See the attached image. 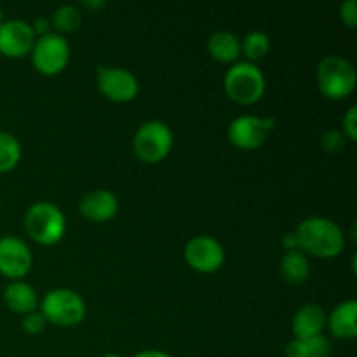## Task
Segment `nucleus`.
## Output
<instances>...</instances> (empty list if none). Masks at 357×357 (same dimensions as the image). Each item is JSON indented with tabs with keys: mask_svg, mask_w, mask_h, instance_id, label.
<instances>
[{
	"mask_svg": "<svg viewBox=\"0 0 357 357\" xmlns=\"http://www.w3.org/2000/svg\"><path fill=\"white\" fill-rule=\"evenodd\" d=\"M296 244L300 251L317 258H333L344 251L345 234L338 223L324 216L305 218L295 229Z\"/></svg>",
	"mask_w": 357,
	"mask_h": 357,
	"instance_id": "f257e3e1",
	"label": "nucleus"
},
{
	"mask_svg": "<svg viewBox=\"0 0 357 357\" xmlns=\"http://www.w3.org/2000/svg\"><path fill=\"white\" fill-rule=\"evenodd\" d=\"M24 229L35 243L51 246L65 236L66 220L58 206L40 201L31 204L24 213Z\"/></svg>",
	"mask_w": 357,
	"mask_h": 357,
	"instance_id": "f03ea898",
	"label": "nucleus"
},
{
	"mask_svg": "<svg viewBox=\"0 0 357 357\" xmlns=\"http://www.w3.org/2000/svg\"><path fill=\"white\" fill-rule=\"evenodd\" d=\"M357 82L356 70L344 56H324L317 65V86L330 100H342L354 91Z\"/></svg>",
	"mask_w": 357,
	"mask_h": 357,
	"instance_id": "7ed1b4c3",
	"label": "nucleus"
},
{
	"mask_svg": "<svg viewBox=\"0 0 357 357\" xmlns=\"http://www.w3.org/2000/svg\"><path fill=\"white\" fill-rule=\"evenodd\" d=\"M225 93L239 105H253L264 96L265 75L255 63H234L223 79Z\"/></svg>",
	"mask_w": 357,
	"mask_h": 357,
	"instance_id": "20e7f679",
	"label": "nucleus"
},
{
	"mask_svg": "<svg viewBox=\"0 0 357 357\" xmlns=\"http://www.w3.org/2000/svg\"><path fill=\"white\" fill-rule=\"evenodd\" d=\"M40 314L47 323L56 326H75L86 316V303L82 296L68 288L51 289L40 302Z\"/></svg>",
	"mask_w": 357,
	"mask_h": 357,
	"instance_id": "39448f33",
	"label": "nucleus"
},
{
	"mask_svg": "<svg viewBox=\"0 0 357 357\" xmlns=\"http://www.w3.org/2000/svg\"><path fill=\"white\" fill-rule=\"evenodd\" d=\"M132 149L136 157L143 162H160L173 149V131L162 121L143 122L135 132Z\"/></svg>",
	"mask_w": 357,
	"mask_h": 357,
	"instance_id": "423d86ee",
	"label": "nucleus"
},
{
	"mask_svg": "<svg viewBox=\"0 0 357 357\" xmlns=\"http://www.w3.org/2000/svg\"><path fill=\"white\" fill-rule=\"evenodd\" d=\"M31 63L44 75H56L63 72L70 61V45L59 33L40 35L31 47Z\"/></svg>",
	"mask_w": 357,
	"mask_h": 357,
	"instance_id": "0eeeda50",
	"label": "nucleus"
},
{
	"mask_svg": "<svg viewBox=\"0 0 357 357\" xmlns=\"http://www.w3.org/2000/svg\"><path fill=\"white\" fill-rule=\"evenodd\" d=\"M96 80L101 94L115 103L132 101L139 91V84L135 73L129 72L128 68H121V66H100Z\"/></svg>",
	"mask_w": 357,
	"mask_h": 357,
	"instance_id": "6e6552de",
	"label": "nucleus"
},
{
	"mask_svg": "<svg viewBox=\"0 0 357 357\" xmlns=\"http://www.w3.org/2000/svg\"><path fill=\"white\" fill-rule=\"evenodd\" d=\"M185 261L202 274L216 272L225 261L223 246L211 236H195L185 244Z\"/></svg>",
	"mask_w": 357,
	"mask_h": 357,
	"instance_id": "1a4fd4ad",
	"label": "nucleus"
},
{
	"mask_svg": "<svg viewBox=\"0 0 357 357\" xmlns=\"http://www.w3.org/2000/svg\"><path fill=\"white\" fill-rule=\"evenodd\" d=\"M33 257L24 241L16 236L0 237V274L7 279L20 281L30 272Z\"/></svg>",
	"mask_w": 357,
	"mask_h": 357,
	"instance_id": "9d476101",
	"label": "nucleus"
},
{
	"mask_svg": "<svg viewBox=\"0 0 357 357\" xmlns=\"http://www.w3.org/2000/svg\"><path fill=\"white\" fill-rule=\"evenodd\" d=\"M35 44V31L23 20H7L0 24V54L7 58H21L28 54Z\"/></svg>",
	"mask_w": 357,
	"mask_h": 357,
	"instance_id": "9b49d317",
	"label": "nucleus"
},
{
	"mask_svg": "<svg viewBox=\"0 0 357 357\" xmlns=\"http://www.w3.org/2000/svg\"><path fill=\"white\" fill-rule=\"evenodd\" d=\"M230 143L241 150H255L265 143L268 129L265 128L264 117L257 115H241L234 119L227 129Z\"/></svg>",
	"mask_w": 357,
	"mask_h": 357,
	"instance_id": "f8f14e48",
	"label": "nucleus"
},
{
	"mask_svg": "<svg viewBox=\"0 0 357 357\" xmlns=\"http://www.w3.org/2000/svg\"><path fill=\"white\" fill-rule=\"evenodd\" d=\"M80 215L91 222H108L114 218L119 211V199L114 192L98 188L91 190L80 199L79 202Z\"/></svg>",
	"mask_w": 357,
	"mask_h": 357,
	"instance_id": "ddd939ff",
	"label": "nucleus"
},
{
	"mask_svg": "<svg viewBox=\"0 0 357 357\" xmlns=\"http://www.w3.org/2000/svg\"><path fill=\"white\" fill-rule=\"evenodd\" d=\"M326 319L328 317L323 307L317 303H307V305L300 307L293 317V335L298 340L323 335Z\"/></svg>",
	"mask_w": 357,
	"mask_h": 357,
	"instance_id": "4468645a",
	"label": "nucleus"
},
{
	"mask_svg": "<svg viewBox=\"0 0 357 357\" xmlns=\"http://www.w3.org/2000/svg\"><path fill=\"white\" fill-rule=\"evenodd\" d=\"M357 302L356 300H345L338 303L330 314L326 324L333 337L352 340L357 337Z\"/></svg>",
	"mask_w": 357,
	"mask_h": 357,
	"instance_id": "2eb2a0df",
	"label": "nucleus"
},
{
	"mask_svg": "<svg viewBox=\"0 0 357 357\" xmlns=\"http://www.w3.org/2000/svg\"><path fill=\"white\" fill-rule=\"evenodd\" d=\"M3 302L13 312L26 314L37 310L38 298L35 289L23 281H10L3 289Z\"/></svg>",
	"mask_w": 357,
	"mask_h": 357,
	"instance_id": "dca6fc26",
	"label": "nucleus"
},
{
	"mask_svg": "<svg viewBox=\"0 0 357 357\" xmlns=\"http://www.w3.org/2000/svg\"><path fill=\"white\" fill-rule=\"evenodd\" d=\"M208 52L215 61L236 63L241 56V40L229 30H218L209 37Z\"/></svg>",
	"mask_w": 357,
	"mask_h": 357,
	"instance_id": "f3484780",
	"label": "nucleus"
},
{
	"mask_svg": "<svg viewBox=\"0 0 357 357\" xmlns=\"http://www.w3.org/2000/svg\"><path fill=\"white\" fill-rule=\"evenodd\" d=\"M281 275L288 284H303L310 275V264L305 255L300 250L284 251L281 258Z\"/></svg>",
	"mask_w": 357,
	"mask_h": 357,
	"instance_id": "a211bd4d",
	"label": "nucleus"
},
{
	"mask_svg": "<svg viewBox=\"0 0 357 357\" xmlns=\"http://www.w3.org/2000/svg\"><path fill=\"white\" fill-rule=\"evenodd\" d=\"M331 345L326 337L317 335L312 338H293L284 349L286 357H328L330 356Z\"/></svg>",
	"mask_w": 357,
	"mask_h": 357,
	"instance_id": "6ab92c4d",
	"label": "nucleus"
},
{
	"mask_svg": "<svg viewBox=\"0 0 357 357\" xmlns=\"http://www.w3.org/2000/svg\"><path fill=\"white\" fill-rule=\"evenodd\" d=\"M271 51V38L260 30H253L241 40V52L248 58V61H261Z\"/></svg>",
	"mask_w": 357,
	"mask_h": 357,
	"instance_id": "aec40b11",
	"label": "nucleus"
},
{
	"mask_svg": "<svg viewBox=\"0 0 357 357\" xmlns=\"http://www.w3.org/2000/svg\"><path fill=\"white\" fill-rule=\"evenodd\" d=\"M21 159V143L10 132L0 131V173L14 169Z\"/></svg>",
	"mask_w": 357,
	"mask_h": 357,
	"instance_id": "412c9836",
	"label": "nucleus"
},
{
	"mask_svg": "<svg viewBox=\"0 0 357 357\" xmlns=\"http://www.w3.org/2000/svg\"><path fill=\"white\" fill-rule=\"evenodd\" d=\"M51 24L58 30V33H70V31H75L77 28L80 26V21H82V16H80V10L77 9L73 3H63L58 9L52 13L51 16Z\"/></svg>",
	"mask_w": 357,
	"mask_h": 357,
	"instance_id": "4be33fe9",
	"label": "nucleus"
},
{
	"mask_svg": "<svg viewBox=\"0 0 357 357\" xmlns=\"http://www.w3.org/2000/svg\"><path fill=\"white\" fill-rule=\"evenodd\" d=\"M321 143H323V149L326 150L328 153H338L345 149L347 138H345L344 132L338 131V129H330V131H326L323 135Z\"/></svg>",
	"mask_w": 357,
	"mask_h": 357,
	"instance_id": "5701e85b",
	"label": "nucleus"
},
{
	"mask_svg": "<svg viewBox=\"0 0 357 357\" xmlns=\"http://www.w3.org/2000/svg\"><path fill=\"white\" fill-rule=\"evenodd\" d=\"M45 324H47V321L42 316L40 310H33L23 317V330L30 335H38L40 331H44Z\"/></svg>",
	"mask_w": 357,
	"mask_h": 357,
	"instance_id": "b1692460",
	"label": "nucleus"
},
{
	"mask_svg": "<svg viewBox=\"0 0 357 357\" xmlns=\"http://www.w3.org/2000/svg\"><path fill=\"white\" fill-rule=\"evenodd\" d=\"M342 126H344V135L349 142H356L357 139V107L352 105L347 110V114L344 115V121H342Z\"/></svg>",
	"mask_w": 357,
	"mask_h": 357,
	"instance_id": "393cba45",
	"label": "nucleus"
},
{
	"mask_svg": "<svg viewBox=\"0 0 357 357\" xmlns=\"http://www.w3.org/2000/svg\"><path fill=\"white\" fill-rule=\"evenodd\" d=\"M340 20L349 28H356L357 24V2L356 0H345L340 3Z\"/></svg>",
	"mask_w": 357,
	"mask_h": 357,
	"instance_id": "a878e982",
	"label": "nucleus"
},
{
	"mask_svg": "<svg viewBox=\"0 0 357 357\" xmlns=\"http://www.w3.org/2000/svg\"><path fill=\"white\" fill-rule=\"evenodd\" d=\"M31 28H33L35 35H45L49 33V28H51V21L47 20V17H37V20L33 21V24H31Z\"/></svg>",
	"mask_w": 357,
	"mask_h": 357,
	"instance_id": "bb28decb",
	"label": "nucleus"
},
{
	"mask_svg": "<svg viewBox=\"0 0 357 357\" xmlns=\"http://www.w3.org/2000/svg\"><path fill=\"white\" fill-rule=\"evenodd\" d=\"M282 246L286 248V251H293V250H298V244H296V237L295 234H286L282 237Z\"/></svg>",
	"mask_w": 357,
	"mask_h": 357,
	"instance_id": "cd10ccee",
	"label": "nucleus"
},
{
	"mask_svg": "<svg viewBox=\"0 0 357 357\" xmlns=\"http://www.w3.org/2000/svg\"><path fill=\"white\" fill-rule=\"evenodd\" d=\"M135 357H171L169 354L162 351H157V349H150V351H142L138 352Z\"/></svg>",
	"mask_w": 357,
	"mask_h": 357,
	"instance_id": "c85d7f7f",
	"label": "nucleus"
},
{
	"mask_svg": "<svg viewBox=\"0 0 357 357\" xmlns=\"http://www.w3.org/2000/svg\"><path fill=\"white\" fill-rule=\"evenodd\" d=\"M84 6L89 7V9H98V7H103L105 2H84Z\"/></svg>",
	"mask_w": 357,
	"mask_h": 357,
	"instance_id": "c756f323",
	"label": "nucleus"
},
{
	"mask_svg": "<svg viewBox=\"0 0 357 357\" xmlns=\"http://www.w3.org/2000/svg\"><path fill=\"white\" fill-rule=\"evenodd\" d=\"M2 23H3V10L0 9V24H2Z\"/></svg>",
	"mask_w": 357,
	"mask_h": 357,
	"instance_id": "7c9ffc66",
	"label": "nucleus"
},
{
	"mask_svg": "<svg viewBox=\"0 0 357 357\" xmlns=\"http://www.w3.org/2000/svg\"><path fill=\"white\" fill-rule=\"evenodd\" d=\"M101 357H122V356H119V354H105V356H101Z\"/></svg>",
	"mask_w": 357,
	"mask_h": 357,
	"instance_id": "2f4dec72",
	"label": "nucleus"
}]
</instances>
